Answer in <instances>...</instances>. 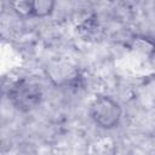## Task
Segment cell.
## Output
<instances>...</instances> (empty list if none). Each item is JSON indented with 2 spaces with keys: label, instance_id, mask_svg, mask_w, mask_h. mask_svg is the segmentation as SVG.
<instances>
[{
  "label": "cell",
  "instance_id": "3",
  "mask_svg": "<svg viewBox=\"0 0 155 155\" xmlns=\"http://www.w3.org/2000/svg\"><path fill=\"white\" fill-rule=\"evenodd\" d=\"M86 155H114L113 143L107 138H99L90 144Z\"/></svg>",
  "mask_w": 155,
  "mask_h": 155
},
{
  "label": "cell",
  "instance_id": "2",
  "mask_svg": "<svg viewBox=\"0 0 155 155\" xmlns=\"http://www.w3.org/2000/svg\"><path fill=\"white\" fill-rule=\"evenodd\" d=\"M8 98L17 109L22 111H30L41 103L42 90L34 81L19 80L10 88Z\"/></svg>",
  "mask_w": 155,
  "mask_h": 155
},
{
  "label": "cell",
  "instance_id": "4",
  "mask_svg": "<svg viewBox=\"0 0 155 155\" xmlns=\"http://www.w3.org/2000/svg\"><path fill=\"white\" fill-rule=\"evenodd\" d=\"M54 2L47 1V0H38V1H30V10L29 16L34 17H46L51 15L54 10Z\"/></svg>",
  "mask_w": 155,
  "mask_h": 155
},
{
  "label": "cell",
  "instance_id": "1",
  "mask_svg": "<svg viewBox=\"0 0 155 155\" xmlns=\"http://www.w3.org/2000/svg\"><path fill=\"white\" fill-rule=\"evenodd\" d=\"M90 116L98 127L113 130L121 121L122 109L113 97L101 94L92 101L90 105Z\"/></svg>",
  "mask_w": 155,
  "mask_h": 155
}]
</instances>
